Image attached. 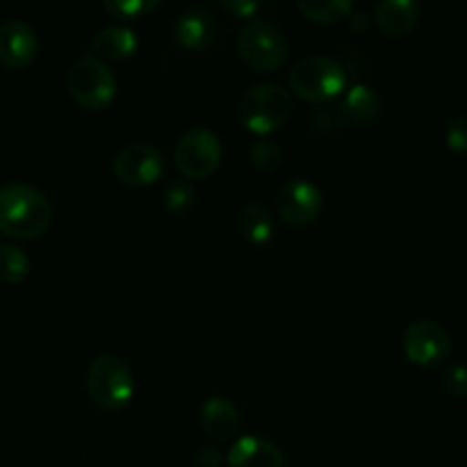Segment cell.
<instances>
[{
  "mask_svg": "<svg viewBox=\"0 0 467 467\" xmlns=\"http://www.w3.org/2000/svg\"><path fill=\"white\" fill-rule=\"evenodd\" d=\"M53 223L48 196L30 182L0 185V233L14 240H35Z\"/></svg>",
  "mask_w": 467,
  "mask_h": 467,
  "instance_id": "6da1fadb",
  "label": "cell"
},
{
  "mask_svg": "<svg viewBox=\"0 0 467 467\" xmlns=\"http://www.w3.org/2000/svg\"><path fill=\"white\" fill-rule=\"evenodd\" d=\"M292 94L278 82H258L237 99V119L255 135L276 132L290 121Z\"/></svg>",
  "mask_w": 467,
  "mask_h": 467,
  "instance_id": "7a4b0ae2",
  "label": "cell"
},
{
  "mask_svg": "<svg viewBox=\"0 0 467 467\" xmlns=\"http://www.w3.org/2000/svg\"><path fill=\"white\" fill-rule=\"evenodd\" d=\"M87 395L103 410L126 409L135 397V377L126 360L114 354L96 356L87 369Z\"/></svg>",
  "mask_w": 467,
  "mask_h": 467,
  "instance_id": "3957f363",
  "label": "cell"
},
{
  "mask_svg": "<svg viewBox=\"0 0 467 467\" xmlns=\"http://www.w3.org/2000/svg\"><path fill=\"white\" fill-rule=\"evenodd\" d=\"M67 89L71 99L85 109H103L117 96L119 82L105 59L82 55L68 67Z\"/></svg>",
  "mask_w": 467,
  "mask_h": 467,
  "instance_id": "277c9868",
  "label": "cell"
},
{
  "mask_svg": "<svg viewBox=\"0 0 467 467\" xmlns=\"http://www.w3.org/2000/svg\"><path fill=\"white\" fill-rule=\"evenodd\" d=\"M237 50L254 71L269 73L283 67L290 53V44L276 23L255 16L237 35Z\"/></svg>",
  "mask_w": 467,
  "mask_h": 467,
  "instance_id": "5b68a950",
  "label": "cell"
},
{
  "mask_svg": "<svg viewBox=\"0 0 467 467\" xmlns=\"http://www.w3.org/2000/svg\"><path fill=\"white\" fill-rule=\"evenodd\" d=\"M345 87V67L327 55H308L290 68V89L306 100H331L342 94Z\"/></svg>",
  "mask_w": 467,
  "mask_h": 467,
  "instance_id": "8992f818",
  "label": "cell"
},
{
  "mask_svg": "<svg viewBox=\"0 0 467 467\" xmlns=\"http://www.w3.org/2000/svg\"><path fill=\"white\" fill-rule=\"evenodd\" d=\"M223 146L222 140L214 130L203 126L190 128L182 132L178 140L176 150H173V160L176 167L187 181H201V178L213 176L222 164Z\"/></svg>",
  "mask_w": 467,
  "mask_h": 467,
  "instance_id": "52a82bcc",
  "label": "cell"
},
{
  "mask_svg": "<svg viewBox=\"0 0 467 467\" xmlns=\"http://www.w3.org/2000/svg\"><path fill=\"white\" fill-rule=\"evenodd\" d=\"M401 347H404L406 358L413 365L433 368L450 358L454 340L442 324L433 322V319H418L406 327L404 336H401Z\"/></svg>",
  "mask_w": 467,
  "mask_h": 467,
  "instance_id": "ba28073f",
  "label": "cell"
},
{
  "mask_svg": "<svg viewBox=\"0 0 467 467\" xmlns=\"http://www.w3.org/2000/svg\"><path fill=\"white\" fill-rule=\"evenodd\" d=\"M164 171V153L150 141H130L114 155V173L128 187L153 185Z\"/></svg>",
  "mask_w": 467,
  "mask_h": 467,
  "instance_id": "9c48e42d",
  "label": "cell"
},
{
  "mask_svg": "<svg viewBox=\"0 0 467 467\" xmlns=\"http://www.w3.org/2000/svg\"><path fill=\"white\" fill-rule=\"evenodd\" d=\"M324 194L310 178H292L278 190L274 208L290 226H308L322 213Z\"/></svg>",
  "mask_w": 467,
  "mask_h": 467,
  "instance_id": "30bf717a",
  "label": "cell"
},
{
  "mask_svg": "<svg viewBox=\"0 0 467 467\" xmlns=\"http://www.w3.org/2000/svg\"><path fill=\"white\" fill-rule=\"evenodd\" d=\"M39 39L35 27L23 18H7L0 23V64L7 68H23L36 57Z\"/></svg>",
  "mask_w": 467,
  "mask_h": 467,
  "instance_id": "8fae6325",
  "label": "cell"
},
{
  "mask_svg": "<svg viewBox=\"0 0 467 467\" xmlns=\"http://www.w3.org/2000/svg\"><path fill=\"white\" fill-rule=\"evenodd\" d=\"M199 422L201 429L205 431V436L213 438V441H233V438H237L242 427L240 409H237L235 401L228 400V397L213 395L201 404Z\"/></svg>",
  "mask_w": 467,
  "mask_h": 467,
  "instance_id": "7c38bea8",
  "label": "cell"
},
{
  "mask_svg": "<svg viewBox=\"0 0 467 467\" xmlns=\"http://www.w3.org/2000/svg\"><path fill=\"white\" fill-rule=\"evenodd\" d=\"M228 467H285V454L265 436H237L226 454Z\"/></svg>",
  "mask_w": 467,
  "mask_h": 467,
  "instance_id": "4fadbf2b",
  "label": "cell"
},
{
  "mask_svg": "<svg viewBox=\"0 0 467 467\" xmlns=\"http://www.w3.org/2000/svg\"><path fill=\"white\" fill-rule=\"evenodd\" d=\"M176 39L182 48L187 50H203L213 44L214 32H217V23L210 14L208 7L203 5H192V7L182 9L176 18Z\"/></svg>",
  "mask_w": 467,
  "mask_h": 467,
  "instance_id": "5bb4252c",
  "label": "cell"
},
{
  "mask_svg": "<svg viewBox=\"0 0 467 467\" xmlns=\"http://www.w3.org/2000/svg\"><path fill=\"white\" fill-rule=\"evenodd\" d=\"M418 0H381L374 5V23L386 36H406L420 21Z\"/></svg>",
  "mask_w": 467,
  "mask_h": 467,
  "instance_id": "9a60e30c",
  "label": "cell"
},
{
  "mask_svg": "<svg viewBox=\"0 0 467 467\" xmlns=\"http://www.w3.org/2000/svg\"><path fill=\"white\" fill-rule=\"evenodd\" d=\"M140 46L137 32L126 23H109V26L100 27L94 36H91V50L96 57L108 59H128Z\"/></svg>",
  "mask_w": 467,
  "mask_h": 467,
  "instance_id": "2e32d148",
  "label": "cell"
},
{
  "mask_svg": "<svg viewBox=\"0 0 467 467\" xmlns=\"http://www.w3.org/2000/svg\"><path fill=\"white\" fill-rule=\"evenodd\" d=\"M235 226L240 235L249 244L255 246L269 244L274 240V233H276V222H274L272 213L260 201H249V203L242 205L240 213H237Z\"/></svg>",
  "mask_w": 467,
  "mask_h": 467,
  "instance_id": "e0dca14e",
  "label": "cell"
},
{
  "mask_svg": "<svg viewBox=\"0 0 467 467\" xmlns=\"http://www.w3.org/2000/svg\"><path fill=\"white\" fill-rule=\"evenodd\" d=\"M342 109L354 123H369L377 119L379 109H381V96L377 89L369 85H354L342 99Z\"/></svg>",
  "mask_w": 467,
  "mask_h": 467,
  "instance_id": "ac0fdd59",
  "label": "cell"
},
{
  "mask_svg": "<svg viewBox=\"0 0 467 467\" xmlns=\"http://www.w3.org/2000/svg\"><path fill=\"white\" fill-rule=\"evenodd\" d=\"M299 12L315 23H337L354 12L351 0H299Z\"/></svg>",
  "mask_w": 467,
  "mask_h": 467,
  "instance_id": "d6986e66",
  "label": "cell"
},
{
  "mask_svg": "<svg viewBox=\"0 0 467 467\" xmlns=\"http://www.w3.org/2000/svg\"><path fill=\"white\" fill-rule=\"evenodd\" d=\"M30 274V258L21 246L0 242V281L21 283Z\"/></svg>",
  "mask_w": 467,
  "mask_h": 467,
  "instance_id": "ffe728a7",
  "label": "cell"
},
{
  "mask_svg": "<svg viewBox=\"0 0 467 467\" xmlns=\"http://www.w3.org/2000/svg\"><path fill=\"white\" fill-rule=\"evenodd\" d=\"M196 196H199V192H196L194 182L187 181V178L171 181L162 192L164 205L171 213H187L196 203Z\"/></svg>",
  "mask_w": 467,
  "mask_h": 467,
  "instance_id": "44dd1931",
  "label": "cell"
},
{
  "mask_svg": "<svg viewBox=\"0 0 467 467\" xmlns=\"http://www.w3.org/2000/svg\"><path fill=\"white\" fill-rule=\"evenodd\" d=\"M160 0H103V9L109 16L119 18V21H135V18H144L153 9L160 7Z\"/></svg>",
  "mask_w": 467,
  "mask_h": 467,
  "instance_id": "7402d4cb",
  "label": "cell"
},
{
  "mask_svg": "<svg viewBox=\"0 0 467 467\" xmlns=\"http://www.w3.org/2000/svg\"><path fill=\"white\" fill-rule=\"evenodd\" d=\"M281 146L274 140H269V137H260V140H255L254 144L249 146V162L254 164L258 171H274V169L281 164Z\"/></svg>",
  "mask_w": 467,
  "mask_h": 467,
  "instance_id": "603a6c76",
  "label": "cell"
},
{
  "mask_svg": "<svg viewBox=\"0 0 467 467\" xmlns=\"http://www.w3.org/2000/svg\"><path fill=\"white\" fill-rule=\"evenodd\" d=\"M441 386L447 395L456 397H467V365L463 363H451L442 369L441 374Z\"/></svg>",
  "mask_w": 467,
  "mask_h": 467,
  "instance_id": "cb8c5ba5",
  "label": "cell"
},
{
  "mask_svg": "<svg viewBox=\"0 0 467 467\" xmlns=\"http://www.w3.org/2000/svg\"><path fill=\"white\" fill-rule=\"evenodd\" d=\"M445 144L454 153H467V114H459L447 123Z\"/></svg>",
  "mask_w": 467,
  "mask_h": 467,
  "instance_id": "d4e9b609",
  "label": "cell"
},
{
  "mask_svg": "<svg viewBox=\"0 0 467 467\" xmlns=\"http://www.w3.org/2000/svg\"><path fill=\"white\" fill-rule=\"evenodd\" d=\"M222 7L235 18H255L263 5L255 0H222Z\"/></svg>",
  "mask_w": 467,
  "mask_h": 467,
  "instance_id": "484cf974",
  "label": "cell"
},
{
  "mask_svg": "<svg viewBox=\"0 0 467 467\" xmlns=\"http://www.w3.org/2000/svg\"><path fill=\"white\" fill-rule=\"evenodd\" d=\"M194 463L196 467H222L226 463V454L219 447L205 445L194 454Z\"/></svg>",
  "mask_w": 467,
  "mask_h": 467,
  "instance_id": "4316f807",
  "label": "cell"
},
{
  "mask_svg": "<svg viewBox=\"0 0 467 467\" xmlns=\"http://www.w3.org/2000/svg\"><path fill=\"white\" fill-rule=\"evenodd\" d=\"M349 21H351V26L356 27V30H365V27H368V21H369V16L365 12H351L349 14Z\"/></svg>",
  "mask_w": 467,
  "mask_h": 467,
  "instance_id": "83f0119b",
  "label": "cell"
}]
</instances>
